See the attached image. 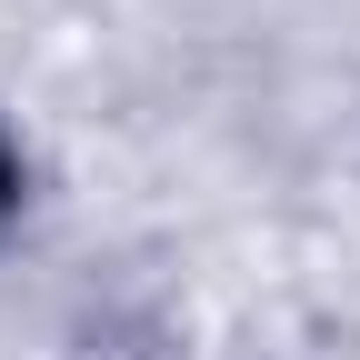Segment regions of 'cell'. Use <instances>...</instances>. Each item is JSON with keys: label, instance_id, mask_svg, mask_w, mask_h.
<instances>
[{"label": "cell", "instance_id": "1", "mask_svg": "<svg viewBox=\"0 0 360 360\" xmlns=\"http://www.w3.org/2000/svg\"><path fill=\"white\" fill-rule=\"evenodd\" d=\"M0 200H11V160H0Z\"/></svg>", "mask_w": 360, "mask_h": 360}]
</instances>
